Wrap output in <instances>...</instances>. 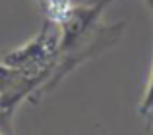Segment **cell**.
<instances>
[{"label": "cell", "mask_w": 153, "mask_h": 135, "mask_svg": "<svg viewBox=\"0 0 153 135\" xmlns=\"http://www.w3.org/2000/svg\"><path fill=\"white\" fill-rule=\"evenodd\" d=\"M56 27H58L56 23L47 19L33 41H29L27 45L19 46V48L10 50V52H0V64L12 68V70L23 71V73L49 75L51 81L56 56H58V43H60V29H56ZM49 81H47V85H49Z\"/></svg>", "instance_id": "6da1fadb"}, {"label": "cell", "mask_w": 153, "mask_h": 135, "mask_svg": "<svg viewBox=\"0 0 153 135\" xmlns=\"http://www.w3.org/2000/svg\"><path fill=\"white\" fill-rule=\"evenodd\" d=\"M41 4V8L45 10L47 19L56 25L64 21V19L70 15V12L74 10L76 4H72V0H37Z\"/></svg>", "instance_id": "7a4b0ae2"}, {"label": "cell", "mask_w": 153, "mask_h": 135, "mask_svg": "<svg viewBox=\"0 0 153 135\" xmlns=\"http://www.w3.org/2000/svg\"><path fill=\"white\" fill-rule=\"evenodd\" d=\"M147 4H149L151 10H153V0H147ZM140 114L153 116V70H151V77H149V83H147L146 95H143V101L140 104Z\"/></svg>", "instance_id": "3957f363"}]
</instances>
